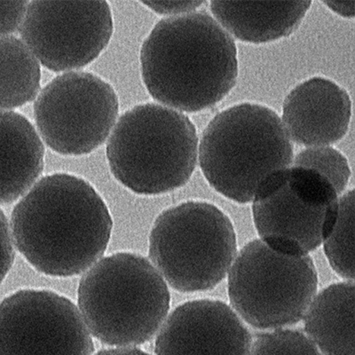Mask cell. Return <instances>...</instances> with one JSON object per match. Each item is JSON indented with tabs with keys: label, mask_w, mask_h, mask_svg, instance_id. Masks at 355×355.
Returning a JSON list of instances; mask_svg holds the SVG:
<instances>
[{
	"label": "cell",
	"mask_w": 355,
	"mask_h": 355,
	"mask_svg": "<svg viewBox=\"0 0 355 355\" xmlns=\"http://www.w3.org/2000/svg\"><path fill=\"white\" fill-rule=\"evenodd\" d=\"M338 195L315 171L290 166L266 178L252 200L261 239L283 252L309 254L334 227Z\"/></svg>",
	"instance_id": "ba28073f"
},
{
	"label": "cell",
	"mask_w": 355,
	"mask_h": 355,
	"mask_svg": "<svg viewBox=\"0 0 355 355\" xmlns=\"http://www.w3.org/2000/svg\"><path fill=\"white\" fill-rule=\"evenodd\" d=\"M237 250L230 218L209 202H182L162 212L150 236V258L180 293L211 290L227 277Z\"/></svg>",
	"instance_id": "8992f818"
},
{
	"label": "cell",
	"mask_w": 355,
	"mask_h": 355,
	"mask_svg": "<svg viewBox=\"0 0 355 355\" xmlns=\"http://www.w3.org/2000/svg\"><path fill=\"white\" fill-rule=\"evenodd\" d=\"M351 116L347 92L328 78L315 77L297 85L285 98L282 122L295 144L319 147L340 141Z\"/></svg>",
	"instance_id": "4fadbf2b"
},
{
	"label": "cell",
	"mask_w": 355,
	"mask_h": 355,
	"mask_svg": "<svg viewBox=\"0 0 355 355\" xmlns=\"http://www.w3.org/2000/svg\"><path fill=\"white\" fill-rule=\"evenodd\" d=\"M114 31L106 1L28 2L20 34L50 71L83 68L100 56Z\"/></svg>",
	"instance_id": "30bf717a"
},
{
	"label": "cell",
	"mask_w": 355,
	"mask_h": 355,
	"mask_svg": "<svg viewBox=\"0 0 355 355\" xmlns=\"http://www.w3.org/2000/svg\"><path fill=\"white\" fill-rule=\"evenodd\" d=\"M28 4V1H0V37L20 28Z\"/></svg>",
	"instance_id": "44dd1931"
},
{
	"label": "cell",
	"mask_w": 355,
	"mask_h": 355,
	"mask_svg": "<svg viewBox=\"0 0 355 355\" xmlns=\"http://www.w3.org/2000/svg\"><path fill=\"white\" fill-rule=\"evenodd\" d=\"M249 355H322L305 334L294 329H278L259 335Z\"/></svg>",
	"instance_id": "ffe728a7"
},
{
	"label": "cell",
	"mask_w": 355,
	"mask_h": 355,
	"mask_svg": "<svg viewBox=\"0 0 355 355\" xmlns=\"http://www.w3.org/2000/svg\"><path fill=\"white\" fill-rule=\"evenodd\" d=\"M83 317L53 291L21 290L0 303V355H93Z\"/></svg>",
	"instance_id": "8fae6325"
},
{
	"label": "cell",
	"mask_w": 355,
	"mask_h": 355,
	"mask_svg": "<svg viewBox=\"0 0 355 355\" xmlns=\"http://www.w3.org/2000/svg\"><path fill=\"white\" fill-rule=\"evenodd\" d=\"M318 287L309 254L275 248L262 239L246 244L231 266V306L250 326L280 329L303 319Z\"/></svg>",
	"instance_id": "52a82bcc"
},
{
	"label": "cell",
	"mask_w": 355,
	"mask_h": 355,
	"mask_svg": "<svg viewBox=\"0 0 355 355\" xmlns=\"http://www.w3.org/2000/svg\"><path fill=\"white\" fill-rule=\"evenodd\" d=\"M312 1H211L218 24L236 40L253 44L286 37L300 27Z\"/></svg>",
	"instance_id": "9a60e30c"
},
{
	"label": "cell",
	"mask_w": 355,
	"mask_h": 355,
	"mask_svg": "<svg viewBox=\"0 0 355 355\" xmlns=\"http://www.w3.org/2000/svg\"><path fill=\"white\" fill-rule=\"evenodd\" d=\"M15 258L10 227L4 211L0 209V284L10 271Z\"/></svg>",
	"instance_id": "7402d4cb"
},
{
	"label": "cell",
	"mask_w": 355,
	"mask_h": 355,
	"mask_svg": "<svg viewBox=\"0 0 355 355\" xmlns=\"http://www.w3.org/2000/svg\"><path fill=\"white\" fill-rule=\"evenodd\" d=\"M293 166L313 170L324 177L338 195L347 188L351 176L349 164L345 155L329 146L306 148L293 157Z\"/></svg>",
	"instance_id": "d6986e66"
},
{
	"label": "cell",
	"mask_w": 355,
	"mask_h": 355,
	"mask_svg": "<svg viewBox=\"0 0 355 355\" xmlns=\"http://www.w3.org/2000/svg\"><path fill=\"white\" fill-rule=\"evenodd\" d=\"M39 60L24 41L0 37V109L14 110L36 98L40 89Z\"/></svg>",
	"instance_id": "e0dca14e"
},
{
	"label": "cell",
	"mask_w": 355,
	"mask_h": 355,
	"mask_svg": "<svg viewBox=\"0 0 355 355\" xmlns=\"http://www.w3.org/2000/svg\"><path fill=\"white\" fill-rule=\"evenodd\" d=\"M354 284L329 285L304 315L309 338L323 355H354Z\"/></svg>",
	"instance_id": "2e32d148"
},
{
	"label": "cell",
	"mask_w": 355,
	"mask_h": 355,
	"mask_svg": "<svg viewBox=\"0 0 355 355\" xmlns=\"http://www.w3.org/2000/svg\"><path fill=\"white\" fill-rule=\"evenodd\" d=\"M141 75L158 103L198 112L214 106L236 87V43L208 12L163 19L141 50Z\"/></svg>",
	"instance_id": "7a4b0ae2"
},
{
	"label": "cell",
	"mask_w": 355,
	"mask_h": 355,
	"mask_svg": "<svg viewBox=\"0 0 355 355\" xmlns=\"http://www.w3.org/2000/svg\"><path fill=\"white\" fill-rule=\"evenodd\" d=\"M95 355H150L136 347H117L103 349Z\"/></svg>",
	"instance_id": "d4e9b609"
},
{
	"label": "cell",
	"mask_w": 355,
	"mask_h": 355,
	"mask_svg": "<svg viewBox=\"0 0 355 355\" xmlns=\"http://www.w3.org/2000/svg\"><path fill=\"white\" fill-rule=\"evenodd\" d=\"M44 147L24 116L0 110V205L17 201L43 173Z\"/></svg>",
	"instance_id": "5bb4252c"
},
{
	"label": "cell",
	"mask_w": 355,
	"mask_h": 355,
	"mask_svg": "<svg viewBox=\"0 0 355 355\" xmlns=\"http://www.w3.org/2000/svg\"><path fill=\"white\" fill-rule=\"evenodd\" d=\"M331 10L340 17L345 18L354 17L355 1H323Z\"/></svg>",
	"instance_id": "cb8c5ba5"
},
{
	"label": "cell",
	"mask_w": 355,
	"mask_h": 355,
	"mask_svg": "<svg viewBox=\"0 0 355 355\" xmlns=\"http://www.w3.org/2000/svg\"><path fill=\"white\" fill-rule=\"evenodd\" d=\"M79 310L89 332L111 347L153 338L169 312L166 282L147 259L117 252L100 259L79 282Z\"/></svg>",
	"instance_id": "3957f363"
},
{
	"label": "cell",
	"mask_w": 355,
	"mask_h": 355,
	"mask_svg": "<svg viewBox=\"0 0 355 355\" xmlns=\"http://www.w3.org/2000/svg\"><path fill=\"white\" fill-rule=\"evenodd\" d=\"M293 145L282 119L259 104L242 103L221 111L205 128L199 164L206 180L239 204L252 202L271 174L293 164Z\"/></svg>",
	"instance_id": "277c9868"
},
{
	"label": "cell",
	"mask_w": 355,
	"mask_h": 355,
	"mask_svg": "<svg viewBox=\"0 0 355 355\" xmlns=\"http://www.w3.org/2000/svg\"><path fill=\"white\" fill-rule=\"evenodd\" d=\"M106 155L111 173L126 189L138 195L166 194L186 185L194 173L198 133L179 111L139 104L120 116Z\"/></svg>",
	"instance_id": "5b68a950"
},
{
	"label": "cell",
	"mask_w": 355,
	"mask_h": 355,
	"mask_svg": "<svg viewBox=\"0 0 355 355\" xmlns=\"http://www.w3.org/2000/svg\"><path fill=\"white\" fill-rule=\"evenodd\" d=\"M252 335L237 313L218 300L177 307L155 339V355H249Z\"/></svg>",
	"instance_id": "7c38bea8"
},
{
	"label": "cell",
	"mask_w": 355,
	"mask_h": 355,
	"mask_svg": "<svg viewBox=\"0 0 355 355\" xmlns=\"http://www.w3.org/2000/svg\"><path fill=\"white\" fill-rule=\"evenodd\" d=\"M152 11L162 15H174L179 17L190 14L202 4V1H141Z\"/></svg>",
	"instance_id": "603a6c76"
},
{
	"label": "cell",
	"mask_w": 355,
	"mask_h": 355,
	"mask_svg": "<svg viewBox=\"0 0 355 355\" xmlns=\"http://www.w3.org/2000/svg\"><path fill=\"white\" fill-rule=\"evenodd\" d=\"M112 85L88 72H67L53 79L34 104L41 138L62 155H83L109 137L119 116Z\"/></svg>",
	"instance_id": "9c48e42d"
},
{
	"label": "cell",
	"mask_w": 355,
	"mask_h": 355,
	"mask_svg": "<svg viewBox=\"0 0 355 355\" xmlns=\"http://www.w3.org/2000/svg\"><path fill=\"white\" fill-rule=\"evenodd\" d=\"M329 264L339 277L354 281V190L339 199L338 214L331 233L323 240Z\"/></svg>",
	"instance_id": "ac0fdd59"
},
{
	"label": "cell",
	"mask_w": 355,
	"mask_h": 355,
	"mask_svg": "<svg viewBox=\"0 0 355 355\" xmlns=\"http://www.w3.org/2000/svg\"><path fill=\"white\" fill-rule=\"evenodd\" d=\"M113 221L99 193L68 173L42 178L15 206V246L37 271L55 277L82 274L104 254Z\"/></svg>",
	"instance_id": "6da1fadb"
}]
</instances>
